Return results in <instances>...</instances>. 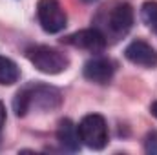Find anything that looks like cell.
I'll return each mask as SVG.
<instances>
[{"label":"cell","mask_w":157,"mask_h":155,"mask_svg":"<svg viewBox=\"0 0 157 155\" xmlns=\"http://www.w3.org/2000/svg\"><path fill=\"white\" fill-rule=\"evenodd\" d=\"M60 104H62V93L57 88L42 82H31L24 86L13 99V110L18 117L28 115V112H31L33 108L51 112L57 110Z\"/></svg>","instance_id":"obj_1"},{"label":"cell","mask_w":157,"mask_h":155,"mask_svg":"<svg viewBox=\"0 0 157 155\" xmlns=\"http://www.w3.org/2000/svg\"><path fill=\"white\" fill-rule=\"evenodd\" d=\"M26 57L40 73L46 75H59L70 66L68 55L49 46H31L26 49Z\"/></svg>","instance_id":"obj_2"},{"label":"cell","mask_w":157,"mask_h":155,"mask_svg":"<svg viewBox=\"0 0 157 155\" xmlns=\"http://www.w3.org/2000/svg\"><path fill=\"white\" fill-rule=\"evenodd\" d=\"M106 9V7H104ZM133 26V7L128 2H117L110 9L104 11L102 17V28H99L108 40V35L117 40L124 37Z\"/></svg>","instance_id":"obj_3"},{"label":"cell","mask_w":157,"mask_h":155,"mask_svg":"<svg viewBox=\"0 0 157 155\" xmlns=\"http://www.w3.org/2000/svg\"><path fill=\"white\" fill-rule=\"evenodd\" d=\"M80 142L91 150H102L108 144V124L106 119L99 113H90L82 117L77 124Z\"/></svg>","instance_id":"obj_4"},{"label":"cell","mask_w":157,"mask_h":155,"mask_svg":"<svg viewBox=\"0 0 157 155\" xmlns=\"http://www.w3.org/2000/svg\"><path fill=\"white\" fill-rule=\"evenodd\" d=\"M37 17L46 33H60L68 26V15L59 0H39Z\"/></svg>","instance_id":"obj_5"},{"label":"cell","mask_w":157,"mask_h":155,"mask_svg":"<svg viewBox=\"0 0 157 155\" xmlns=\"http://www.w3.org/2000/svg\"><path fill=\"white\" fill-rule=\"evenodd\" d=\"M73 47H78V49H86V51H91V53H99L106 47V37L104 33L99 29V28H88V29H80L77 33L66 37L62 40Z\"/></svg>","instance_id":"obj_6"},{"label":"cell","mask_w":157,"mask_h":155,"mask_svg":"<svg viewBox=\"0 0 157 155\" xmlns=\"http://www.w3.org/2000/svg\"><path fill=\"white\" fill-rule=\"evenodd\" d=\"M124 57L135 66H143V68H155L157 66V49L144 40L130 42L124 49Z\"/></svg>","instance_id":"obj_7"},{"label":"cell","mask_w":157,"mask_h":155,"mask_svg":"<svg viewBox=\"0 0 157 155\" xmlns=\"http://www.w3.org/2000/svg\"><path fill=\"white\" fill-rule=\"evenodd\" d=\"M84 78L95 84H108L115 73V62L106 57H95L84 64Z\"/></svg>","instance_id":"obj_8"},{"label":"cell","mask_w":157,"mask_h":155,"mask_svg":"<svg viewBox=\"0 0 157 155\" xmlns=\"http://www.w3.org/2000/svg\"><path fill=\"white\" fill-rule=\"evenodd\" d=\"M57 139L59 142L70 150V152H78L80 150V137H78V130L77 124H73L71 119H62L59 122V128H57Z\"/></svg>","instance_id":"obj_9"},{"label":"cell","mask_w":157,"mask_h":155,"mask_svg":"<svg viewBox=\"0 0 157 155\" xmlns=\"http://www.w3.org/2000/svg\"><path fill=\"white\" fill-rule=\"evenodd\" d=\"M18 78H20V68L17 66V62L0 55V84L11 86V84L18 82Z\"/></svg>","instance_id":"obj_10"},{"label":"cell","mask_w":157,"mask_h":155,"mask_svg":"<svg viewBox=\"0 0 157 155\" xmlns=\"http://www.w3.org/2000/svg\"><path fill=\"white\" fill-rule=\"evenodd\" d=\"M141 17L144 20V24L148 28H152L157 33V2L155 0H148L143 4L141 7Z\"/></svg>","instance_id":"obj_11"},{"label":"cell","mask_w":157,"mask_h":155,"mask_svg":"<svg viewBox=\"0 0 157 155\" xmlns=\"http://www.w3.org/2000/svg\"><path fill=\"white\" fill-rule=\"evenodd\" d=\"M144 148L148 153L157 155V131H150L144 139Z\"/></svg>","instance_id":"obj_12"},{"label":"cell","mask_w":157,"mask_h":155,"mask_svg":"<svg viewBox=\"0 0 157 155\" xmlns=\"http://www.w3.org/2000/svg\"><path fill=\"white\" fill-rule=\"evenodd\" d=\"M4 124H6V106H4V102L0 100V130H2Z\"/></svg>","instance_id":"obj_13"},{"label":"cell","mask_w":157,"mask_h":155,"mask_svg":"<svg viewBox=\"0 0 157 155\" xmlns=\"http://www.w3.org/2000/svg\"><path fill=\"white\" fill-rule=\"evenodd\" d=\"M150 113L157 119V100H155V102H152V106H150Z\"/></svg>","instance_id":"obj_14"},{"label":"cell","mask_w":157,"mask_h":155,"mask_svg":"<svg viewBox=\"0 0 157 155\" xmlns=\"http://www.w3.org/2000/svg\"><path fill=\"white\" fill-rule=\"evenodd\" d=\"M82 2H86V4H93V2H97V0H82Z\"/></svg>","instance_id":"obj_15"}]
</instances>
